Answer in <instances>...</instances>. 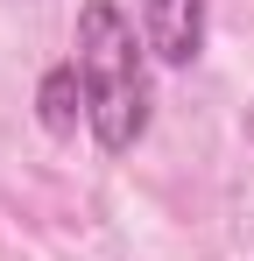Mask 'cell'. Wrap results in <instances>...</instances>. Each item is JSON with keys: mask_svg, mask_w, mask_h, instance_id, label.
<instances>
[{"mask_svg": "<svg viewBox=\"0 0 254 261\" xmlns=\"http://www.w3.org/2000/svg\"><path fill=\"white\" fill-rule=\"evenodd\" d=\"M141 36L113 0H85L78 7V78L92 106V134L106 155H127L148 134V71H141Z\"/></svg>", "mask_w": 254, "mask_h": 261, "instance_id": "1", "label": "cell"}, {"mask_svg": "<svg viewBox=\"0 0 254 261\" xmlns=\"http://www.w3.org/2000/svg\"><path fill=\"white\" fill-rule=\"evenodd\" d=\"M36 120L57 141L64 134H78V120H92V106H85V78H78V64H57L49 78L36 85Z\"/></svg>", "mask_w": 254, "mask_h": 261, "instance_id": "3", "label": "cell"}, {"mask_svg": "<svg viewBox=\"0 0 254 261\" xmlns=\"http://www.w3.org/2000/svg\"><path fill=\"white\" fill-rule=\"evenodd\" d=\"M134 14H141V43L156 64L184 71L205 49V0H134Z\"/></svg>", "mask_w": 254, "mask_h": 261, "instance_id": "2", "label": "cell"}]
</instances>
